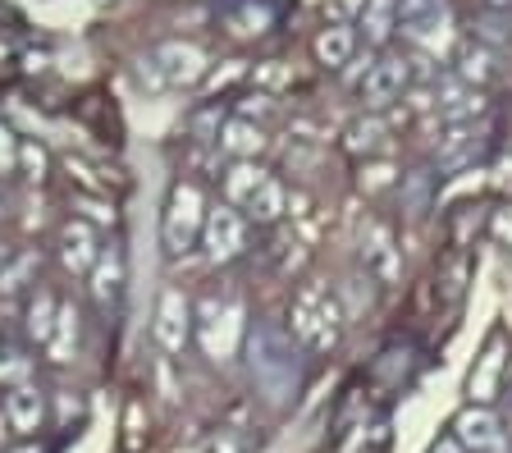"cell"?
<instances>
[{"mask_svg": "<svg viewBox=\"0 0 512 453\" xmlns=\"http://www.w3.org/2000/svg\"><path fill=\"white\" fill-rule=\"evenodd\" d=\"M339 302L320 284H307V289L293 298V335L311 348V353H330L339 344Z\"/></svg>", "mask_w": 512, "mask_h": 453, "instance_id": "6da1fadb", "label": "cell"}, {"mask_svg": "<svg viewBox=\"0 0 512 453\" xmlns=\"http://www.w3.org/2000/svg\"><path fill=\"white\" fill-rule=\"evenodd\" d=\"M206 197L197 184H188V179H179L170 193V206H165V220H160V238H165V248H170V257H183V252L202 238L206 229Z\"/></svg>", "mask_w": 512, "mask_h": 453, "instance_id": "7a4b0ae2", "label": "cell"}, {"mask_svg": "<svg viewBox=\"0 0 512 453\" xmlns=\"http://www.w3.org/2000/svg\"><path fill=\"white\" fill-rule=\"evenodd\" d=\"M197 339H202L211 362H229L243 344V307L234 298H206L197 312Z\"/></svg>", "mask_w": 512, "mask_h": 453, "instance_id": "3957f363", "label": "cell"}, {"mask_svg": "<svg viewBox=\"0 0 512 453\" xmlns=\"http://www.w3.org/2000/svg\"><path fill=\"white\" fill-rule=\"evenodd\" d=\"M202 243H206V257L220 266V261H234L238 252L247 248V220L238 216V206H211L206 211V229H202Z\"/></svg>", "mask_w": 512, "mask_h": 453, "instance_id": "277c9868", "label": "cell"}, {"mask_svg": "<svg viewBox=\"0 0 512 453\" xmlns=\"http://www.w3.org/2000/svg\"><path fill=\"white\" fill-rule=\"evenodd\" d=\"M407 78H412L407 60H398V55H380V60H371L366 74L357 78V92H362L366 106H389V101L403 97Z\"/></svg>", "mask_w": 512, "mask_h": 453, "instance_id": "5b68a950", "label": "cell"}, {"mask_svg": "<svg viewBox=\"0 0 512 453\" xmlns=\"http://www.w3.org/2000/svg\"><path fill=\"white\" fill-rule=\"evenodd\" d=\"M192 335V302L183 298V289H165L156 302V344L165 353H183Z\"/></svg>", "mask_w": 512, "mask_h": 453, "instance_id": "8992f818", "label": "cell"}, {"mask_svg": "<svg viewBox=\"0 0 512 453\" xmlns=\"http://www.w3.org/2000/svg\"><path fill=\"white\" fill-rule=\"evenodd\" d=\"M398 28L412 42L435 46L448 28V0H398Z\"/></svg>", "mask_w": 512, "mask_h": 453, "instance_id": "52a82bcc", "label": "cell"}, {"mask_svg": "<svg viewBox=\"0 0 512 453\" xmlns=\"http://www.w3.org/2000/svg\"><path fill=\"white\" fill-rule=\"evenodd\" d=\"M453 431H458L453 440H458L462 449H471V453H508V435H503L499 417L485 412V408H467Z\"/></svg>", "mask_w": 512, "mask_h": 453, "instance_id": "ba28073f", "label": "cell"}, {"mask_svg": "<svg viewBox=\"0 0 512 453\" xmlns=\"http://www.w3.org/2000/svg\"><path fill=\"white\" fill-rule=\"evenodd\" d=\"M156 65H160V74H165V87H192L206 74L211 60H206L202 46H192V42H165L156 51Z\"/></svg>", "mask_w": 512, "mask_h": 453, "instance_id": "9c48e42d", "label": "cell"}, {"mask_svg": "<svg viewBox=\"0 0 512 453\" xmlns=\"http://www.w3.org/2000/svg\"><path fill=\"white\" fill-rule=\"evenodd\" d=\"M96 257H101V248H96V229L87 225V220H74V225H64L60 234V261L69 275H92Z\"/></svg>", "mask_w": 512, "mask_h": 453, "instance_id": "30bf717a", "label": "cell"}, {"mask_svg": "<svg viewBox=\"0 0 512 453\" xmlns=\"http://www.w3.org/2000/svg\"><path fill=\"white\" fill-rule=\"evenodd\" d=\"M5 421H10V431H19V435H32V431H37V426L46 421V399H42V389L14 385V389H10V399H5Z\"/></svg>", "mask_w": 512, "mask_h": 453, "instance_id": "8fae6325", "label": "cell"}, {"mask_svg": "<svg viewBox=\"0 0 512 453\" xmlns=\"http://www.w3.org/2000/svg\"><path fill=\"white\" fill-rule=\"evenodd\" d=\"M220 142L229 156H238V161H252L256 151L266 147V133H261V124L256 119H247V115H234V119H224L220 124Z\"/></svg>", "mask_w": 512, "mask_h": 453, "instance_id": "7c38bea8", "label": "cell"}, {"mask_svg": "<svg viewBox=\"0 0 512 453\" xmlns=\"http://www.w3.org/2000/svg\"><path fill=\"white\" fill-rule=\"evenodd\" d=\"M435 110H439V119H448V124H467V119H476L480 110H485V97H480V87L444 83L439 87Z\"/></svg>", "mask_w": 512, "mask_h": 453, "instance_id": "4fadbf2b", "label": "cell"}, {"mask_svg": "<svg viewBox=\"0 0 512 453\" xmlns=\"http://www.w3.org/2000/svg\"><path fill=\"white\" fill-rule=\"evenodd\" d=\"M87 289H92V298L101 307H110L119 298V289H124V257H119V248H101L92 275H87Z\"/></svg>", "mask_w": 512, "mask_h": 453, "instance_id": "5bb4252c", "label": "cell"}, {"mask_svg": "<svg viewBox=\"0 0 512 453\" xmlns=\"http://www.w3.org/2000/svg\"><path fill=\"white\" fill-rule=\"evenodd\" d=\"M357 28L371 46H384L398 28V0H362V14H357Z\"/></svg>", "mask_w": 512, "mask_h": 453, "instance_id": "9a60e30c", "label": "cell"}, {"mask_svg": "<svg viewBox=\"0 0 512 453\" xmlns=\"http://www.w3.org/2000/svg\"><path fill=\"white\" fill-rule=\"evenodd\" d=\"M46 357H51L55 367H64V362H74L78 357V312H74V302H60L55 330H51V339H46Z\"/></svg>", "mask_w": 512, "mask_h": 453, "instance_id": "2e32d148", "label": "cell"}, {"mask_svg": "<svg viewBox=\"0 0 512 453\" xmlns=\"http://www.w3.org/2000/svg\"><path fill=\"white\" fill-rule=\"evenodd\" d=\"M266 179H270V174L261 170V165L238 161L234 170L224 174V197H229V206H243V211H247V202H252V197L266 188Z\"/></svg>", "mask_w": 512, "mask_h": 453, "instance_id": "e0dca14e", "label": "cell"}, {"mask_svg": "<svg viewBox=\"0 0 512 453\" xmlns=\"http://www.w3.org/2000/svg\"><path fill=\"white\" fill-rule=\"evenodd\" d=\"M352 51H357V33H352V28H343V23L320 28V37H316V60L320 65L343 69L352 60Z\"/></svg>", "mask_w": 512, "mask_h": 453, "instance_id": "ac0fdd59", "label": "cell"}, {"mask_svg": "<svg viewBox=\"0 0 512 453\" xmlns=\"http://www.w3.org/2000/svg\"><path fill=\"white\" fill-rule=\"evenodd\" d=\"M362 261H366V270H371V275H380V280H394V275H398V252H394V243H389V234H384L380 225L366 229Z\"/></svg>", "mask_w": 512, "mask_h": 453, "instance_id": "d6986e66", "label": "cell"}, {"mask_svg": "<svg viewBox=\"0 0 512 453\" xmlns=\"http://www.w3.org/2000/svg\"><path fill=\"white\" fill-rule=\"evenodd\" d=\"M55 316H60V302H55L46 289H37V293L28 298V312H23L28 339H37V344L46 348V339H51V330H55Z\"/></svg>", "mask_w": 512, "mask_h": 453, "instance_id": "ffe728a7", "label": "cell"}, {"mask_svg": "<svg viewBox=\"0 0 512 453\" xmlns=\"http://www.w3.org/2000/svg\"><path fill=\"white\" fill-rule=\"evenodd\" d=\"M494 74H499V69H494V55L485 51V46L467 42V46H462V51H458V83L480 87V83H490Z\"/></svg>", "mask_w": 512, "mask_h": 453, "instance_id": "44dd1931", "label": "cell"}, {"mask_svg": "<svg viewBox=\"0 0 512 453\" xmlns=\"http://www.w3.org/2000/svg\"><path fill=\"white\" fill-rule=\"evenodd\" d=\"M499 376H503V348L494 344L490 353L480 357V367L471 371V385H467V389H471V403H476V408L494 399V385H499Z\"/></svg>", "mask_w": 512, "mask_h": 453, "instance_id": "7402d4cb", "label": "cell"}, {"mask_svg": "<svg viewBox=\"0 0 512 453\" xmlns=\"http://www.w3.org/2000/svg\"><path fill=\"white\" fill-rule=\"evenodd\" d=\"M284 211H288V193H284V184H279V179H266V188L247 202V216H252L256 225H275Z\"/></svg>", "mask_w": 512, "mask_h": 453, "instance_id": "603a6c76", "label": "cell"}, {"mask_svg": "<svg viewBox=\"0 0 512 453\" xmlns=\"http://www.w3.org/2000/svg\"><path fill=\"white\" fill-rule=\"evenodd\" d=\"M266 23H270V10L266 5H256V0H243L234 14H229V28H234L238 37H256V33H266Z\"/></svg>", "mask_w": 512, "mask_h": 453, "instance_id": "cb8c5ba5", "label": "cell"}, {"mask_svg": "<svg viewBox=\"0 0 512 453\" xmlns=\"http://www.w3.org/2000/svg\"><path fill=\"white\" fill-rule=\"evenodd\" d=\"M384 124L380 119H357V124H352L348 129V147L352 151H366V156H371V151H384Z\"/></svg>", "mask_w": 512, "mask_h": 453, "instance_id": "d4e9b609", "label": "cell"}, {"mask_svg": "<svg viewBox=\"0 0 512 453\" xmlns=\"http://www.w3.org/2000/svg\"><path fill=\"white\" fill-rule=\"evenodd\" d=\"M19 170L28 184H42L46 179V151L37 142H19Z\"/></svg>", "mask_w": 512, "mask_h": 453, "instance_id": "484cf974", "label": "cell"}, {"mask_svg": "<svg viewBox=\"0 0 512 453\" xmlns=\"http://www.w3.org/2000/svg\"><path fill=\"white\" fill-rule=\"evenodd\" d=\"M23 376H28V357L10 339H0V380H23Z\"/></svg>", "mask_w": 512, "mask_h": 453, "instance_id": "4316f807", "label": "cell"}, {"mask_svg": "<svg viewBox=\"0 0 512 453\" xmlns=\"http://www.w3.org/2000/svg\"><path fill=\"white\" fill-rule=\"evenodd\" d=\"M32 270H37V257H32V252H23V257L14 261V266H5V270H0V289H5V293L23 289V280H28Z\"/></svg>", "mask_w": 512, "mask_h": 453, "instance_id": "83f0119b", "label": "cell"}, {"mask_svg": "<svg viewBox=\"0 0 512 453\" xmlns=\"http://www.w3.org/2000/svg\"><path fill=\"white\" fill-rule=\"evenodd\" d=\"M14 165H19V138L0 124V174H10Z\"/></svg>", "mask_w": 512, "mask_h": 453, "instance_id": "f1b7e54d", "label": "cell"}, {"mask_svg": "<svg viewBox=\"0 0 512 453\" xmlns=\"http://www.w3.org/2000/svg\"><path fill=\"white\" fill-rule=\"evenodd\" d=\"M494 238H499V243H512V206L494 211Z\"/></svg>", "mask_w": 512, "mask_h": 453, "instance_id": "f546056e", "label": "cell"}, {"mask_svg": "<svg viewBox=\"0 0 512 453\" xmlns=\"http://www.w3.org/2000/svg\"><path fill=\"white\" fill-rule=\"evenodd\" d=\"M430 453H462V444H458V440H439Z\"/></svg>", "mask_w": 512, "mask_h": 453, "instance_id": "4dcf8cb0", "label": "cell"}, {"mask_svg": "<svg viewBox=\"0 0 512 453\" xmlns=\"http://www.w3.org/2000/svg\"><path fill=\"white\" fill-rule=\"evenodd\" d=\"M261 78H266V83H284L288 74H284V69H261Z\"/></svg>", "mask_w": 512, "mask_h": 453, "instance_id": "1f68e13d", "label": "cell"}, {"mask_svg": "<svg viewBox=\"0 0 512 453\" xmlns=\"http://www.w3.org/2000/svg\"><path fill=\"white\" fill-rule=\"evenodd\" d=\"M480 5H490V10H512V0H480Z\"/></svg>", "mask_w": 512, "mask_h": 453, "instance_id": "d6a6232c", "label": "cell"}, {"mask_svg": "<svg viewBox=\"0 0 512 453\" xmlns=\"http://www.w3.org/2000/svg\"><path fill=\"white\" fill-rule=\"evenodd\" d=\"M14 453H42V449H37V444H23V449H14Z\"/></svg>", "mask_w": 512, "mask_h": 453, "instance_id": "836d02e7", "label": "cell"}, {"mask_svg": "<svg viewBox=\"0 0 512 453\" xmlns=\"http://www.w3.org/2000/svg\"><path fill=\"white\" fill-rule=\"evenodd\" d=\"M5 206H10V202H5V193H0V220H5Z\"/></svg>", "mask_w": 512, "mask_h": 453, "instance_id": "e575fe53", "label": "cell"}, {"mask_svg": "<svg viewBox=\"0 0 512 453\" xmlns=\"http://www.w3.org/2000/svg\"><path fill=\"white\" fill-rule=\"evenodd\" d=\"M508 376H512V371H508Z\"/></svg>", "mask_w": 512, "mask_h": 453, "instance_id": "d590c367", "label": "cell"}]
</instances>
